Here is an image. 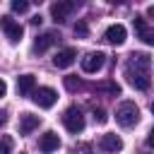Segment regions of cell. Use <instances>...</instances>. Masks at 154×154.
I'll return each instance as SVG.
<instances>
[{
	"mask_svg": "<svg viewBox=\"0 0 154 154\" xmlns=\"http://www.w3.org/2000/svg\"><path fill=\"white\" fill-rule=\"evenodd\" d=\"M10 152H12V137L0 135V154H10Z\"/></svg>",
	"mask_w": 154,
	"mask_h": 154,
	"instance_id": "obj_18",
	"label": "cell"
},
{
	"mask_svg": "<svg viewBox=\"0 0 154 154\" xmlns=\"http://www.w3.org/2000/svg\"><path fill=\"white\" fill-rule=\"evenodd\" d=\"M87 34H89L87 24H84V22H77V24H75V36H79V38H87Z\"/></svg>",
	"mask_w": 154,
	"mask_h": 154,
	"instance_id": "obj_20",
	"label": "cell"
},
{
	"mask_svg": "<svg viewBox=\"0 0 154 154\" xmlns=\"http://www.w3.org/2000/svg\"><path fill=\"white\" fill-rule=\"evenodd\" d=\"M31 99H34V103H36L38 108H51V106L58 101V94H55V89H51V87H36L34 94H31Z\"/></svg>",
	"mask_w": 154,
	"mask_h": 154,
	"instance_id": "obj_3",
	"label": "cell"
},
{
	"mask_svg": "<svg viewBox=\"0 0 154 154\" xmlns=\"http://www.w3.org/2000/svg\"><path fill=\"white\" fill-rule=\"evenodd\" d=\"M125 36H128V31H125L123 24H111V26L106 29V34H103V38H106L108 43H113V46L125 43Z\"/></svg>",
	"mask_w": 154,
	"mask_h": 154,
	"instance_id": "obj_8",
	"label": "cell"
},
{
	"mask_svg": "<svg viewBox=\"0 0 154 154\" xmlns=\"http://www.w3.org/2000/svg\"><path fill=\"white\" fill-rule=\"evenodd\" d=\"M125 77H128V82H130L135 89H140V91L149 89V84H152V79H149L147 72H135V70H128V67H125Z\"/></svg>",
	"mask_w": 154,
	"mask_h": 154,
	"instance_id": "obj_7",
	"label": "cell"
},
{
	"mask_svg": "<svg viewBox=\"0 0 154 154\" xmlns=\"http://www.w3.org/2000/svg\"><path fill=\"white\" fill-rule=\"evenodd\" d=\"M96 91H106V94H111V96H118V94H120V87L108 79V82H99V84H96Z\"/></svg>",
	"mask_w": 154,
	"mask_h": 154,
	"instance_id": "obj_16",
	"label": "cell"
},
{
	"mask_svg": "<svg viewBox=\"0 0 154 154\" xmlns=\"http://www.w3.org/2000/svg\"><path fill=\"white\" fill-rule=\"evenodd\" d=\"M75 58H77V51H75V48H63V51H58V53H55L53 65H55V67H60V70H65V67H70V65L75 63Z\"/></svg>",
	"mask_w": 154,
	"mask_h": 154,
	"instance_id": "obj_10",
	"label": "cell"
},
{
	"mask_svg": "<svg viewBox=\"0 0 154 154\" xmlns=\"http://www.w3.org/2000/svg\"><path fill=\"white\" fill-rule=\"evenodd\" d=\"M137 120H140V108L132 101H123L116 108V123L120 128H132V125H137Z\"/></svg>",
	"mask_w": 154,
	"mask_h": 154,
	"instance_id": "obj_1",
	"label": "cell"
},
{
	"mask_svg": "<svg viewBox=\"0 0 154 154\" xmlns=\"http://www.w3.org/2000/svg\"><path fill=\"white\" fill-rule=\"evenodd\" d=\"M63 123H65L67 132H72V135H77V132L84 130V116H82V111H79L77 106H70V108L63 113Z\"/></svg>",
	"mask_w": 154,
	"mask_h": 154,
	"instance_id": "obj_2",
	"label": "cell"
},
{
	"mask_svg": "<svg viewBox=\"0 0 154 154\" xmlns=\"http://www.w3.org/2000/svg\"><path fill=\"white\" fill-rule=\"evenodd\" d=\"M140 38L147 43V46H154V29H149V26H144L142 31H140Z\"/></svg>",
	"mask_w": 154,
	"mask_h": 154,
	"instance_id": "obj_19",
	"label": "cell"
},
{
	"mask_svg": "<svg viewBox=\"0 0 154 154\" xmlns=\"http://www.w3.org/2000/svg\"><path fill=\"white\" fill-rule=\"evenodd\" d=\"M94 120L96 123H106V111L103 108H94Z\"/></svg>",
	"mask_w": 154,
	"mask_h": 154,
	"instance_id": "obj_22",
	"label": "cell"
},
{
	"mask_svg": "<svg viewBox=\"0 0 154 154\" xmlns=\"http://www.w3.org/2000/svg\"><path fill=\"white\" fill-rule=\"evenodd\" d=\"M0 29L7 34V38H10L12 43H17V41L22 38V34H24L22 24H19V22H14L12 17H0Z\"/></svg>",
	"mask_w": 154,
	"mask_h": 154,
	"instance_id": "obj_5",
	"label": "cell"
},
{
	"mask_svg": "<svg viewBox=\"0 0 154 154\" xmlns=\"http://www.w3.org/2000/svg\"><path fill=\"white\" fill-rule=\"evenodd\" d=\"M99 147H101L103 152H108V154H116V152H120V149H123V140H120L118 135L108 132V135H103V137H101Z\"/></svg>",
	"mask_w": 154,
	"mask_h": 154,
	"instance_id": "obj_12",
	"label": "cell"
},
{
	"mask_svg": "<svg viewBox=\"0 0 154 154\" xmlns=\"http://www.w3.org/2000/svg\"><path fill=\"white\" fill-rule=\"evenodd\" d=\"M41 22H43V19H41V14H36V17H31V24H34V26H38Z\"/></svg>",
	"mask_w": 154,
	"mask_h": 154,
	"instance_id": "obj_26",
	"label": "cell"
},
{
	"mask_svg": "<svg viewBox=\"0 0 154 154\" xmlns=\"http://www.w3.org/2000/svg\"><path fill=\"white\" fill-rule=\"evenodd\" d=\"M58 147H60V137H58L53 130H48V132L41 135V140H38V149H41L43 154H51V152H55Z\"/></svg>",
	"mask_w": 154,
	"mask_h": 154,
	"instance_id": "obj_9",
	"label": "cell"
},
{
	"mask_svg": "<svg viewBox=\"0 0 154 154\" xmlns=\"http://www.w3.org/2000/svg\"><path fill=\"white\" fill-rule=\"evenodd\" d=\"M147 14H149V17H154V5H152V7L147 10Z\"/></svg>",
	"mask_w": 154,
	"mask_h": 154,
	"instance_id": "obj_27",
	"label": "cell"
},
{
	"mask_svg": "<svg viewBox=\"0 0 154 154\" xmlns=\"http://www.w3.org/2000/svg\"><path fill=\"white\" fill-rule=\"evenodd\" d=\"M89 152H91L89 144H77V147H75V154H89Z\"/></svg>",
	"mask_w": 154,
	"mask_h": 154,
	"instance_id": "obj_23",
	"label": "cell"
},
{
	"mask_svg": "<svg viewBox=\"0 0 154 154\" xmlns=\"http://www.w3.org/2000/svg\"><path fill=\"white\" fill-rule=\"evenodd\" d=\"M103 63H106V55H103L101 51H91V53H87V55L82 58V70H84L87 75H94V72H99V70L103 67Z\"/></svg>",
	"mask_w": 154,
	"mask_h": 154,
	"instance_id": "obj_4",
	"label": "cell"
},
{
	"mask_svg": "<svg viewBox=\"0 0 154 154\" xmlns=\"http://www.w3.org/2000/svg\"><path fill=\"white\" fill-rule=\"evenodd\" d=\"M0 123H5V116H2V113H0Z\"/></svg>",
	"mask_w": 154,
	"mask_h": 154,
	"instance_id": "obj_28",
	"label": "cell"
},
{
	"mask_svg": "<svg viewBox=\"0 0 154 154\" xmlns=\"http://www.w3.org/2000/svg\"><path fill=\"white\" fill-rule=\"evenodd\" d=\"M5 94H7V84H5V82H2V79H0V99H2V96H5Z\"/></svg>",
	"mask_w": 154,
	"mask_h": 154,
	"instance_id": "obj_25",
	"label": "cell"
},
{
	"mask_svg": "<svg viewBox=\"0 0 154 154\" xmlns=\"http://www.w3.org/2000/svg\"><path fill=\"white\" fill-rule=\"evenodd\" d=\"M152 113H154V101H152Z\"/></svg>",
	"mask_w": 154,
	"mask_h": 154,
	"instance_id": "obj_29",
	"label": "cell"
},
{
	"mask_svg": "<svg viewBox=\"0 0 154 154\" xmlns=\"http://www.w3.org/2000/svg\"><path fill=\"white\" fill-rule=\"evenodd\" d=\"M149 67H152V60L147 53H132L130 60H128V70H135V72H147L149 75Z\"/></svg>",
	"mask_w": 154,
	"mask_h": 154,
	"instance_id": "obj_6",
	"label": "cell"
},
{
	"mask_svg": "<svg viewBox=\"0 0 154 154\" xmlns=\"http://www.w3.org/2000/svg\"><path fill=\"white\" fill-rule=\"evenodd\" d=\"M72 10H75L72 2H53V5H51V17H53L55 22H65Z\"/></svg>",
	"mask_w": 154,
	"mask_h": 154,
	"instance_id": "obj_13",
	"label": "cell"
},
{
	"mask_svg": "<svg viewBox=\"0 0 154 154\" xmlns=\"http://www.w3.org/2000/svg\"><path fill=\"white\" fill-rule=\"evenodd\" d=\"M38 123H41L38 116H34V113H22V116H19V132H22V135H29L31 130L38 128Z\"/></svg>",
	"mask_w": 154,
	"mask_h": 154,
	"instance_id": "obj_15",
	"label": "cell"
},
{
	"mask_svg": "<svg viewBox=\"0 0 154 154\" xmlns=\"http://www.w3.org/2000/svg\"><path fill=\"white\" fill-rule=\"evenodd\" d=\"M12 10L22 14V12H26V10H29V2H26V0H14V2H12Z\"/></svg>",
	"mask_w": 154,
	"mask_h": 154,
	"instance_id": "obj_21",
	"label": "cell"
},
{
	"mask_svg": "<svg viewBox=\"0 0 154 154\" xmlns=\"http://www.w3.org/2000/svg\"><path fill=\"white\" fill-rule=\"evenodd\" d=\"M63 82H65V89H67V91H77V89H82V79H77L75 75H67Z\"/></svg>",
	"mask_w": 154,
	"mask_h": 154,
	"instance_id": "obj_17",
	"label": "cell"
},
{
	"mask_svg": "<svg viewBox=\"0 0 154 154\" xmlns=\"http://www.w3.org/2000/svg\"><path fill=\"white\" fill-rule=\"evenodd\" d=\"M55 41H60V34H55V31H46L43 36H38V38H36L34 51H36V53H43V51H48Z\"/></svg>",
	"mask_w": 154,
	"mask_h": 154,
	"instance_id": "obj_14",
	"label": "cell"
},
{
	"mask_svg": "<svg viewBox=\"0 0 154 154\" xmlns=\"http://www.w3.org/2000/svg\"><path fill=\"white\" fill-rule=\"evenodd\" d=\"M36 89V77L34 75H19L17 77V94L19 96H31Z\"/></svg>",
	"mask_w": 154,
	"mask_h": 154,
	"instance_id": "obj_11",
	"label": "cell"
},
{
	"mask_svg": "<svg viewBox=\"0 0 154 154\" xmlns=\"http://www.w3.org/2000/svg\"><path fill=\"white\" fill-rule=\"evenodd\" d=\"M144 142H147V147H149V149H154V128L147 132V140H144Z\"/></svg>",
	"mask_w": 154,
	"mask_h": 154,
	"instance_id": "obj_24",
	"label": "cell"
}]
</instances>
